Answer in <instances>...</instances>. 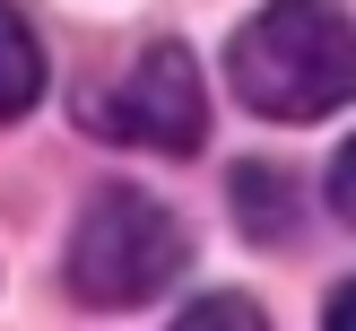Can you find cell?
<instances>
[{"instance_id":"1","label":"cell","mask_w":356,"mask_h":331,"mask_svg":"<svg viewBox=\"0 0 356 331\" xmlns=\"http://www.w3.org/2000/svg\"><path fill=\"white\" fill-rule=\"evenodd\" d=\"M226 87L261 122H322L356 105V17L339 0H270L226 44Z\"/></svg>"},{"instance_id":"7","label":"cell","mask_w":356,"mask_h":331,"mask_svg":"<svg viewBox=\"0 0 356 331\" xmlns=\"http://www.w3.org/2000/svg\"><path fill=\"white\" fill-rule=\"evenodd\" d=\"M330 218H348V226H356V139L330 157Z\"/></svg>"},{"instance_id":"8","label":"cell","mask_w":356,"mask_h":331,"mask_svg":"<svg viewBox=\"0 0 356 331\" xmlns=\"http://www.w3.org/2000/svg\"><path fill=\"white\" fill-rule=\"evenodd\" d=\"M322 331H356V279H348V288H330V305H322Z\"/></svg>"},{"instance_id":"3","label":"cell","mask_w":356,"mask_h":331,"mask_svg":"<svg viewBox=\"0 0 356 331\" xmlns=\"http://www.w3.org/2000/svg\"><path fill=\"white\" fill-rule=\"evenodd\" d=\"M96 131L131 139V148H156V157H191L209 139V87H200V61L191 44H148L131 61V79L96 105Z\"/></svg>"},{"instance_id":"4","label":"cell","mask_w":356,"mask_h":331,"mask_svg":"<svg viewBox=\"0 0 356 331\" xmlns=\"http://www.w3.org/2000/svg\"><path fill=\"white\" fill-rule=\"evenodd\" d=\"M35 105H44V44H35V26L0 0V122H26Z\"/></svg>"},{"instance_id":"6","label":"cell","mask_w":356,"mask_h":331,"mask_svg":"<svg viewBox=\"0 0 356 331\" xmlns=\"http://www.w3.org/2000/svg\"><path fill=\"white\" fill-rule=\"evenodd\" d=\"M218 323L261 331V305H252V296H200V305H183V331H218Z\"/></svg>"},{"instance_id":"5","label":"cell","mask_w":356,"mask_h":331,"mask_svg":"<svg viewBox=\"0 0 356 331\" xmlns=\"http://www.w3.org/2000/svg\"><path fill=\"white\" fill-rule=\"evenodd\" d=\"M235 209L252 244H287L296 236V183L278 166H235Z\"/></svg>"},{"instance_id":"2","label":"cell","mask_w":356,"mask_h":331,"mask_svg":"<svg viewBox=\"0 0 356 331\" xmlns=\"http://www.w3.org/2000/svg\"><path fill=\"white\" fill-rule=\"evenodd\" d=\"M183 261H191V226L156 192L104 183L79 209V236H70V296L96 314H122V305H148L156 288H174Z\"/></svg>"}]
</instances>
